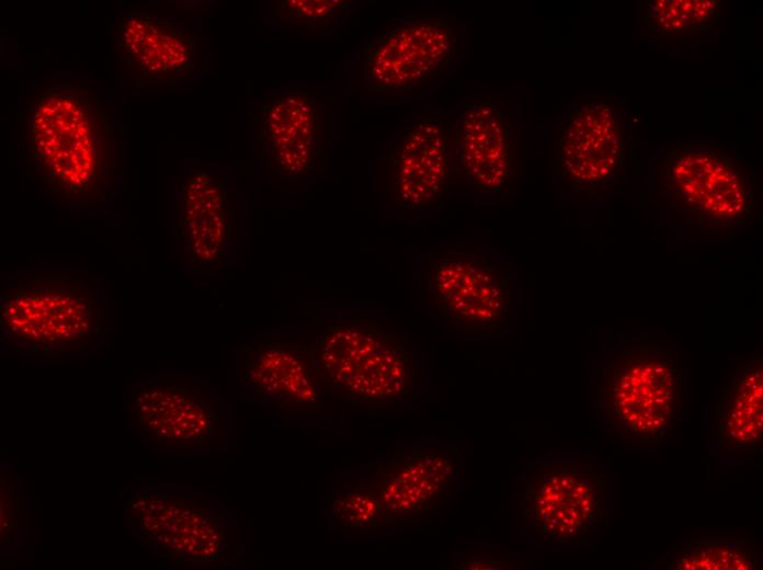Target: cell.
<instances>
[{
	"instance_id": "1",
	"label": "cell",
	"mask_w": 763,
	"mask_h": 570,
	"mask_svg": "<svg viewBox=\"0 0 763 570\" xmlns=\"http://www.w3.org/2000/svg\"><path fill=\"white\" fill-rule=\"evenodd\" d=\"M22 121L24 151L43 181L68 197L101 190L116 140L100 100L73 84L54 86L35 96Z\"/></svg>"
},
{
	"instance_id": "2",
	"label": "cell",
	"mask_w": 763,
	"mask_h": 570,
	"mask_svg": "<svg viewBox=\"0 0 763 570\" xmlns=\"http://www.w3.org/2000/svg\"><path fill=\"white\" fill-rule=\"evenodd\" d=\"M299 351L323 395L348 403L399 406L422 381L418 352L397 331L366 317H341Z\"/></svg>"
},
{
	"instance_id": "3",
	"label": "cell",
	"mask_w": 763,
	"mask_h": 570,
	"mask_svg": "<svg viewBox=\"0 0 763 570\" xmlns=\"http://www.w3.org/2000/svg\"><path fill=\"white\" fill-rule=\"evenodd\" d=\"M686 369L671 349L641 344L601 369L595 408L615 443H665L685 398Z\"/></svg>"
},
{
	"instance_id": "4",
	"label": "cell",
	"mask_w": 763,
	"mask_h": 570,
	"mask_svg": "<svg viewBox=\"0 0 763 570\" xmlns=\"http://www.w3.org/2000/svg\"><path fill=\"white\" fill-rule=\"evenodd\" d=\"M422 288L432 317L468 334L505 329L519 307L516 277L490 252L445 247L422 265Z\"/></svg>"
},
{
	"instance_id": "5",
	"label": "cell",
	"mask_w": 763,
	"mask_h": 570,
	"mask_svg": "<svg viewBox=\"0 0 763 570\" xmlns=\"http://www.w3.org/2000/svg\"><path fill=\"white\" fill-rule=\"evenodd\" d=\"M658 189L675 213L703 231L732 232L752 213L747 173L710 144L684 141L670 147L658 171Z\"/></svg>"
},
{
	"instance_id": "6",
	"label": "cell",
	"mask_w": 763,
	"mask_h": 570,
	"mask_svg": "<svg viewBox=\"0 0 763 570\" xmlns=\"http://www.w3.org/2000/svg\"><path fill=\"white\" fill-rule=\"evenodd\" d=\"M520 522L547 544L589 542L605 513L603 478L578 460H536L519 486Z\"/></svg>"
},
{
	"instance_id": "7",
	"label": "cell",
	"mask_w": 763,
	"mask_h": 570,
	"mask_svg": "<svg viewBox=\"0 0 763 570\" xmlns=\"http://www.w3.org/2000/svg\"><path fill=\"white\" fill-rule=\"evenodd\" d=\"M455 29L433 16L407 19L371 35L361 61L374 92H410L425 87L452 64Z\"/></svg>"
},
{
	"instance_id": "8",
	"label": "cell",
	"mask_w": 763,
	"mask_h": 570,
	"mask_svg": "<svg viewBox=\"0 0 763 570\" xmlns=\"http://www.w3.org/2000/svg\"><path fill=\"white\" fill-rule=\"evenodd\" d=\"M455 446L418 448L391 456L366 488L378 499L384 522H410L437 511L458 483Z\"/></svg>"
},
{
	"instance_id": "9",
	"label": "cell",
	"mask_w": 763,
	"mask_h": 570,
	"mask_svg": "<svg viewBox=\"0 0 763 570\" xmlns=\"http://www.w3.org/2000/svg\"><path fill=\"white\" fill-rule=\"evenodd\" d=\"M557 153L559 173L571 190L608 187L624 163V134L614 106L593 100L569 111L559 127Z\"/></svg>"
},
{
	"instance_id": "10",
	"label": "cell",
	"mask_w": 763,
	"mask_h": 570,
	"mask_svg": "<svg viewBox=\"0 0 763 570\" xmlns=\"http://www.w3.org/2000/svg\"><path fill=\"white\" fill-rule=\"evenodd\" d=\"M448 172L446 126L435 118L412 122L389 151L388 198L401 210L428 208L446 187Z\"/></svg>"
},
{
	"instance_id": "11",
	"label": "cell",
	"mask_w": 763,
	"mask_h": 570,
	"mask_svg": "<svg viewBox=\"0 0 763 570\" xmlns=\"http://www.w3.org/2000/svg\"><path fill=\"white\" fill-rule=\"evenodd\" d=\"M260 140L267 164L297 179L314 170L322 153V115L306 91L272 92L260 105Z\"/></svg>"
},
{
	"instance_id": "12",
	"label": "cell",
	"mask_w": 763,
	"mask_h": 570,
	"mask_svg": "<svg viewBox=\"0 0 763 570\" xmlns=\"http://www.w3.org/2000/svg\"><path fill=\"white\" fill-rule=\"evenodd\" d=\"M517 146L501 105L478 101L466 106L455 135V163L477 189L499 193L517 179Z\"/></svg>"
},
{
	"instance_id": "13",
	"label": "cell",
	"mask_w": 763,
	"mask_h": 570,
	"mask_svg": "<svg viewBox=\"0 0 763 570\" xmlns=\"http://www.w3.org/2000/svg\"><path fill=\"white\" fill-rule=\"evenodd\" d=\"M117 39L125 62L150 81L173 82L192 68L196 57L192 31L149 12L127 14Z\"/></svg>"
},
{
	"instance_id": "14",
	"label": "cell",
	"mask_w": 763,
	"mask_h": 570,
	"mask_svg": "<svg viewBox=\"0 0 763 570\" xmlns=\"http://www.w3.org/2000/svg\"><path fill=\"white\" fill-rule=\"evenodd\" d=\"M91 303L87 294L68 285H25L8 294L2 317L11 331L55 342L87 333Z\"/></svg>"
},
{
	"instance_id": "15",
	"label": "cell",
	"mask_w": 763,
	"mask_h": 570,
	"mask_svg": "<svg viewBox=\"0 0 763 570\" xmlns=\"http://www.w3.org/2000/svg\"><path fill=\"white\" fill-rule=\"evenodd\" d=\"M243 380L251 397L267 406L311 409L324 396L301 352L272 341L249 347Z\"/></svg>"
},
{
	"instance_id": "16",
	"label": "cell",
	"mask_w": 763,
	"mask_h": 570,
	"mask_svg": "<svg viewBox=\"0 0 763 570\" xmlns=\"http://www.w3.org/2000/svg\"><path fill=\"white\" fill-rule=\"evenodd\" d=\"M180 219L182 241L191 259L197 264L214 262L225 250L229 235L224 182L213 173L194 172L182 189Z\"/></svg>"
},
{
	"instance_id": "17",
	"label": "cell",
	"mask_w": 763,
	"mask_h": 570,
	"mask_svg": "<svg viewBox=\"0 0 763 570\" xmlns=\"http://www.w3.org/2000/svg\"><path fill=\"white\" fill-rule=\"evenodd\" d=\"M763 362L754 356L727 379L716 404V436L733 452L762 453Z\"/></svg>"
},
{
	"instance_id": "18",
	"label": "cell",
	"mask_w": 763,
	"mask_h": 570,
	"mask_svg": "<svg viewBox=\"0 0 763 570\" xmlns=\"http://www.w3.org/2000/svg\"><path fill=\"white\" fill-rule=\"evenodd\" d=\"M667 568L674 570H754L761 568L754 539L690 538L672 550Z\"/></svg>"
},
{
	"instance_id": "19",
	"label": "cell",
	"mask_w": 763,
	"mask_h": 570,
	"mask_svg": "<svg viewBox=\"0 0 763 570\" xmlns=\"http://www.w3.org/2000/svg\"><path fill=\"white\" fill-rule=\"evenodd\" d=\"M644 24L650 38L679 39L711 31L721 21L715 0H648Z\"/></svg>"
},
{
	"instance_id": "20",
	"label": "cell",
	"mask_w": 763,
	"mask_h": 570,
	"mask_svg": "<svg viewBox=\"0 0 763 570\" xmlns=\"http://www.w3.org/2000/svg\"><path fill=\"white\" fill-rule=\"evenodd\" d=\"M331 515L340 526L355 531H375L384 523L383 508L364 486L349 487L331 503Z\"/></svg>"
},
{
	"instance_id": "21",
	"label": "cell",
	"mask_w": 763,
	"mask_h": 570,
	"mask_svg": "<svg viewBox=\"0 0 763 570\" xmlns=\"http://www.w3.org/2000/svg\"><path fill=\"white\" fill-rule=\"evenodd\" d=\"M350 5L340 0H282L276 15L282 25L294 27L323 26L334 21Z\"/></svg>"
},
{
	"instance_id": "22",
	"label": "cell",
	"mask_w": 763,
	"mask_h": 570,
	"mask_svg": "<svg viewBox=\"0 0 763 570\" xmlns=\"http://www.w3.org/2000/svg\"><path fill=\"white\" fill-rule=\"evenodd\" d=\"M506 563L496 557H469L465 562L467 569H501Z\"/></svg>"
}]
</instances>
